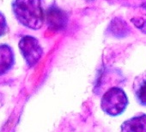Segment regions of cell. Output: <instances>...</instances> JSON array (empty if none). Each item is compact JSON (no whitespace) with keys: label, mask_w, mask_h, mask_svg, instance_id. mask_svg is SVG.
Segmentation results:
<instances>
[{"label":"cell","mask_w":146,"mask_h":132,"mask_svg":"<svg viewBox=\"0 0 146 132\" xmlns=\"http://www.w3.org/2000/svg\"><path fill=\"white\" fill-rule=\"evenodd\" d=\"M142 9L145 11V13H146V3H144V4H143L142 5Z\"/></svg>","instance_id":"obj_11"},{"label":"cell","mask_w":146,"mask_h":132,"mask_svg":"<svg viewBox=\"0 0 146 132\" xmlns=\"http://www.w3.org/2000/svg\"><path fill=\"white\" fill-rule=\"evenodd\" d=\"M134 89L137 101L142 105L146 106V75L137 80L134 85Z\"/></svg>","instance_id":"obj_8"},{"label":"cell","mask_w":146,"mask_h":132,"mask_svg":"<svg viewBox=\"0 0 146 132\" xmlns=\"http://www.w3.org/2000/svg\"><path fill=\"white\" fill-rule=\"evenodd\" d=\"M128 105V98L125 92L119 87L108 89L102 96L101 106L102 111L110 116L121 114Z\"/></svg>","instance_id":"obj_2"},{"label":"cell","mask_w":146,"mask_h":132,"mask_svg":"<svg viewBox=\"0 0 146 132\" xmlns=\"http://www.w3.org/2000/svg\"><path fill=\"white\" fill-rule=\"evenodd\" d=\"M13 12L20 23L32 29H39L44 22L41 0H14Z\"/></svg>","instance_id":"obj_1"},{"label":"cell","mask_w":146,"mask_h":132,"mask_svg":"<svg viewBox=\"0 0 146 132\" xmlns=\"http://www.w3.org/2000/svg\"><path fill=\"white\" fill-rule=\"evenodd\" d=\"M131 23L143 34H146V18L145 17H133Z\"/></svg>","instance_id":"obj_9"},{"label":"cell","mask_w":146,"mask_h":132,"mask_svg":"<svg viewBox=\"0 0 146 132\" xmlns=\"http://www.w3.org/2000/svg\"><path fill=\"white\" fill-rule=\"evenodd\" d=\"M15 56L12 48L6 44L0 45V75L9 72L13 67Z\"/></svg>","instance_id":"obj_5"},{"label":"cell","mask_w":146,"mask_h":132,"mask_svg":"<svg viewBox=\"0 0 146 132\" xmlns=\"http://www.w3.org/2000/svg\"><path fill=\"white\" fill-rule=\"evenodd\" d=\"M121 132H146V114H141L125 121Z\"/></svg>","instance_id":"obj_6"},{"label":"cell","mask_w":146,"mask_h":132,"mask_svg":"<svg viewBox=\"0 0 146 132\" xmlns=\"http://www.w3.org/2000/svg\"><path fill=\"white\" fill-rule=\"evenodd\" d=\"M109 30L113 36L118 38H123L129 35L131 29L129 25L123 19L116 17L111 22L109 26Z\"/></svg>","instance_id":"obj_7"},{"label":"cell","mask_w":146,"mask_h":132,"mask_svg":"<svg viewBox=\"0 0 146 132\" xmlns=\"http://www.w3.org/2000/svg\"><path fill=\"white\" fill-rule=\"evenodd\" d=\"M21 53L29 67L34 66L40 60L42 56L43 50L38 40L31 36H23L19 42Z\"/></svg>","instance_id":"obj_3"},{"label":"cell","mask_w":146,"mask_h":132,"mask_svg":"<svg viewBox=\"0 0 146 132\" xmlns=\"http://www.w3.org/2000/svg\"><path fill=\"white\" fill-rule=\"evenodd\" d=\"M46 23L48 28L55 32L62 31L68 23L67 14L56 5H52L46 11Z\"/></svg>","instance_id":"obj_4"},{"label":"cell","mask_w":146,"mask_h":132,"mask_svg":"<svg viewBox=\"0 0 146 132\" xmlns=\"http://www.w3.org/2000/svg\"><path fill=\"white\" fill-rule=\"evenodd\" d=\"M7 30H8V26H7L5 17L1 12H0V36L5 35Z\"/></svg>","instance_id":"obj_10"}]
</instances>
